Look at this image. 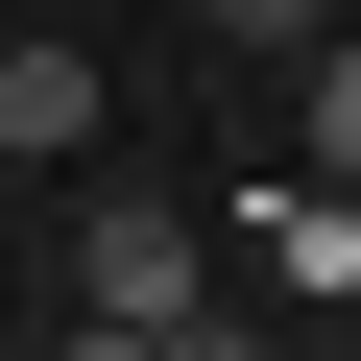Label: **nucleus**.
<instances>
[{"mask_svg":"<svg viewBox=\"0 0 361 361\" xmlns=\"http://www.w3.org/2000/svg\"><path fill=\"white\" fill-rule=\"evenodd\" d=\"M73 337H217V241L169 193H97L73 217Z\"/></svg>","mask_w":361,"mask_h":361,"instance_id":"nucleus-1","label":"nucleus"},{"mask_svg":"<svg viewBox=\"0 0 361 361\" xmlns=\"http://www.w3.org/2000/svg\"><path fill=\"white\" fill-rule=\"evenodd\" d=\"M73 145H97V73L73 49H0V169H73Z\"/></svg>","mask_w":361,"mask_h":361,"instance_id":"nucleus-2","label":"nucleus"},{"mask_svg":"<svg viewBox=\"0 0 361 361\" xmlns=\"http://www.w3.org/2000/svg\"><path fill=\"white\" fill-rule=\"evenodd\" d=\"M265 265H289L313 313H361V193H337V169H313V193H289V217H265Z\"/></svg>","mask_w":361,"mask_h":361,"instance_id":"nucleus-3","label":"nucleus"},{"mask_svg":"<svg viewBox=\"0 0 361 361\" xmlns=\"http://www.w3.org/2000/svg\"><path fill=\"white\" fill-rule=\"evenodd\" d=\"M289 145L361 193V25H313V49H289Z\"/></svg>","mask_w":361,"mask_h":361,"instance_id":"nucleus-4","label":"nucleus"},{"mask_svg":"<svg viewBox=\"0 0 361 361\" xmlns=\"http://www.w3.org/2000/svg\"><path fill=\"white\" fill-rule=\"evenodd\" d=\"M193 25H217V49H265V73H289V49H313V25H337V0H193Z\"/></svg>","mask_w":361,"mask_h":361,"instance_id":"nucleus-5","label":"nucleus"}]
</instances>
